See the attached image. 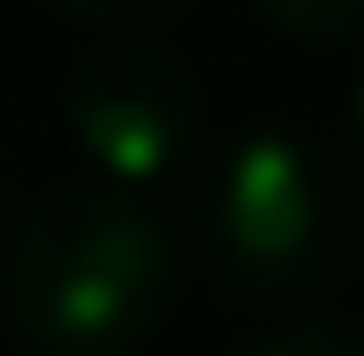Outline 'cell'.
<instances>
[{"label":"cell","mask_w":364,"mask_h":356,"mask_svg":"<svg viewBox=\"0 0 364 356\" xmlns=\"http://www.w3.org/2000/svg\"><path fill=\"white\" fill-rule=\"evenodd\" d=\"M51 9L77 17V26H102V34H153V26L186 17L195 0H51Z\"/></svg>","instance_id":"cell-5"},{"label":"cell","mask_w":364,"mask_h":356,"mask_svg":"<svg viewBox=\"0 0 364 356\" xmlns=\"http://www.w3.org/2000/svg\"><path fill=\"white\" fill-rule=\"evenodd\" d=\"M255 356H364V340L348 331V323L314 314V323H296V331H279V340H263Z\"/></svg>","instance_id":"cell-6"},{"label":"cell","mask_w":364,"mask_h":356,"mask_svg":"<svg viewBox=\"0 0 364 356\" xmlns=\"http://www.w3.org/2000/svg\"><path fill=\"white\" fill-rule=\"evenodd\" d=\"M0 297L43 356H127L170 323L178 238L127 187H51L0 246Z\"/></svg>","instance_id":"cell-1"},{"label":"cell","mask_w":364,"mask_h":356,"mask_svg":"<svg viewBox=\"0 0 364 356\" xmlns=\"http://www.w3.org/2000/svg\"><path fill=\"white\" fill-rule=\"evenodd\" d=\"M255 17L305 51H348L364 26V0H255Z\"/></svg>","instance_id":"cell-4"},{"label":"cell","mask_w":364,"mask_h":356,"mask_svg":"<svg viewBox=\"0 0 364 356\" xmlns=\"http://www.w3.org/2000/svg\"><path fill=\"white\" fill-rule=\"evenodd\" d=\"M203 246L255 305H322L356 271V178L305 127H255L203 187Z\"/></svg>","instance_id":"cell-2"},{"label":"cell","mask_w":364,"mask_h":356,"mask_svg":"<svg viewBox=\"0 0 364 356\" xmlns=\"http://www.w3.org/2000/svg\"><path fill=\"white\" fill-rule=\"evenodd\" d=\"M195 127H203L195 68L144 34H110L68 68V136L102 187H127V195L161 187L186 162Z\"/></svg>","instance_id":"cell-3"}]
</instances>
